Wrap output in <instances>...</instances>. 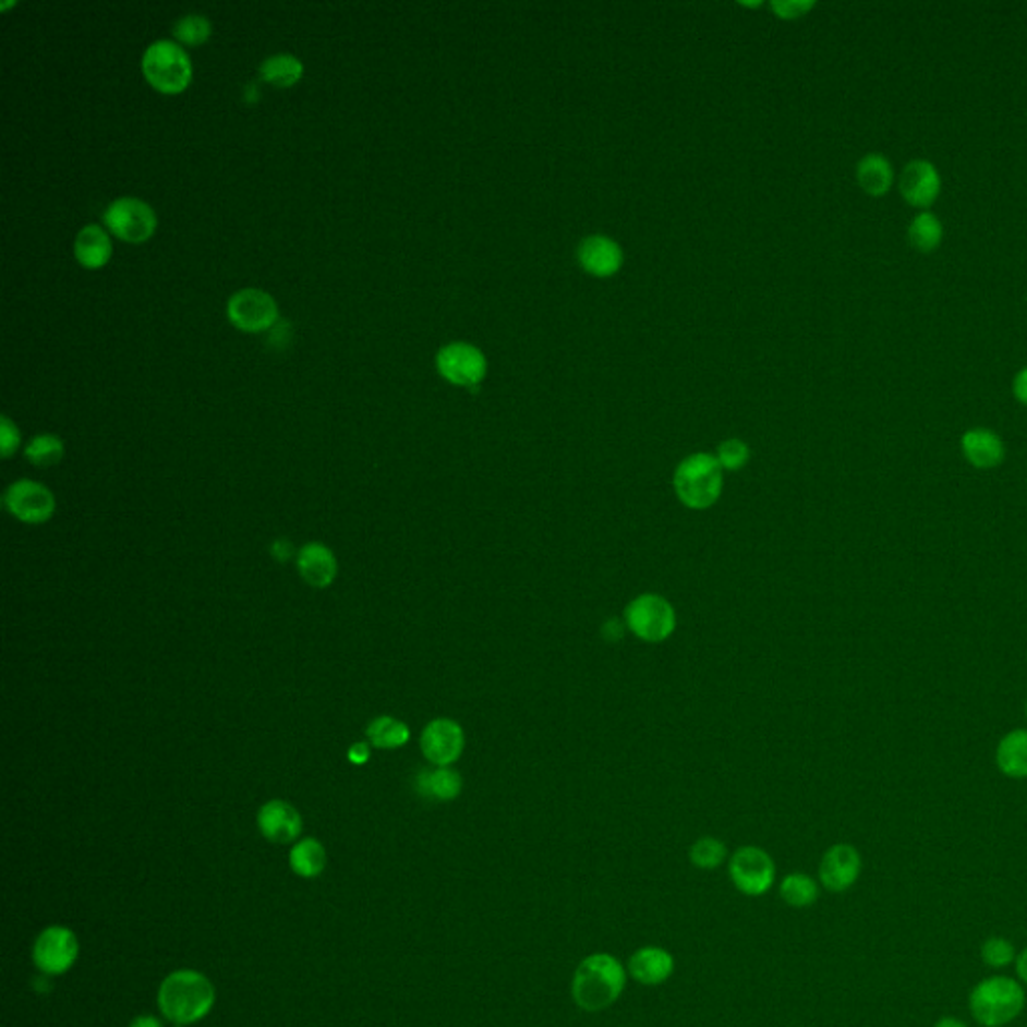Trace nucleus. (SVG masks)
<instances>
[{"mask_svg": "<svg viewBox=\"0 0 1027 1027\" xmlns=\"http://www.w3.org/2000/svg\"><path fill=\"white\" fill-rule=\"evenodd\" d=\"M141 71L153 87L167 95H176L188 88L193 76V64L188 50L176 40L159 38L150 43L143 52Z\"/></svg>", "mask_w": 1027, "mask_h": 1027, "instance_id": "39448f33", "label": "nucleus"}, {"mask_svg": "<svg viewBox=\"0 0 1027 1027\" xmlns=\"http://www.w3.org/2000/svg\"><path fill=\"white\" fill-rule=\"evenodd\" d=\"M1014 394L1017 400L1027 406V367L1017 372L1014 379Z\"/></svg>", "mask_w": 1027, "mask_h": 1027, "instance_id": "e433bc0d", "label": "nucleus"}, {"mask_svg": "<svg viewBox=\"0 0 1027 1027\" xmlns=\"http://www.w3.org/2000/svg\"><path fill=\"white\" fill-rule=\"evenodd\" d=\"M271 552H274V556H276L277 560L286 563V560L291 558V554H293V546L289 544L288 540L281 539L277 540L276 544L271 546Z\"/></svg>", "mask_w": 1027, "mask_h": 1027, "instance_id": "58836bf2", "label": "nucleus"}, {"mask_svg": "<svg viewBox=\"0 0 1027 1027\" xmlns=\"http://www.w3.org/2000/svg\"><path fill=\"white\" fill-rule=\"evenodd\" d=\"M899 191L905 201L915 207H929L938 200L941 191V177L935 165L926 159L909 161L899 177Z\"/></svg>", "mask_w": 1027, "mask_h": 1027, "instance_id": "2eb2a0df", "label": "nucleus"}, {"mask_svg": "<svg viewBox=\"0 0 1027 1027\" xmlns=\"http://www.w3.org/2000/svg\"><path fill=\"white\" fill-rule=\"evenodd\" d=\"M627 971L640 986H663L675 974V957L663 947L644 945L630 955Z\"/></svg>", "mask_w": 1027, "mask_h": 1027, "instance_id": "f3484780", "label": "nucleus"}, {"mask_svg": "<svg viewBox=\"0 0 1027 1027\" xmlns=\"http://www.w3.org/2000/svg\"><path fill=\"white\" fill-rule=\"evenodd\" d=\"M933 1027H967V1024H964L957 1017H941L940 1022Z\"/></svg>", "mask_w": 1027, "mask_h": 1027, "instance_id": "79ce46f5", "label": "nucleus"}, {"mask_svg": "<svg viewBox=\"0 0 1027 1027\" xmlns=\"http://www.w3.org/2000/svg\"><path fill=\"white\" fill-rule=\"evenodd\" d=\"M578 259L592 276L608 277L623 265V250L611 238L592 235L580 243Z\"/></svg>", "mask_w": 1027, "mask_h": 1027, "instance_id": "aec40b11", "label": "nucleus"}, {"mask_svg": "<svg viewBox=\"0 0 1027 1027\" xmlns=\"http://www.w3.org/2000/svg\"><path fill=\"white\" fill-rule=\"evenodd\" d=\"M863 869V859L849 843L829 847L819 863V881L831 893L851 890Z\"/></svg>", "mask_w": 1027, "mask_h": 1027, "instance_id": "4468645a", "label": "nucleus"}, {"mask_svg": "<svg viewBox=\"0 0 1027 1027\" xmlns=\"http://www.w3.org/2000/svg\"><path fill=\"white\" fill-rule=\"evenodd\" d=\"M778 893H781V899L790 907L805 909V907H811L817 903L821 891H819V883L811 875L789 873L787 878H783V881H781Z\"/></svg>", "mask_w": 1027, "mask_h": 1027, "instance_id": "cd10ccee", "label": "nucleus"}, {"mask_svg": "<svg viewBox=\"0 0 1027 1027\" xmlns=\"http://www.w3.org/2000/svg\"><path fill=\"white\" fill-rule=\"evenodd\" d=\"M365 735L377 749L394 751V749H400L410 740V727L406 723H401L400 718L384 714V716H377L370 723Z\"/></svg>", "mask_w": 1027, "mask_h": 1027, "instance_id": "a878e982", "label": "nucleus"}, {"mask_svg": "<svg viewBox=\"0 0 1027 1027\" xmlns=\"http://www.w3.org/2000/svg\"><path fill=\"white\" fill-rule=\"evenodd\" d=\"M257 825L264 833L265 839L283 845L300 837L303 821H301L300 811L293 805L276 799V801L265 802L259 809Z\"/></svg>", "mask_w": 1027, "mask_h": 1027, "instance_id": "dca6fc26", "label": "nucleus"}, {"mask_svg": "<svg viewBox=\"0 0 1027 1027\" xmlns=\"http://www.w3.org/2000/svg\"><path fill=\"white\" fill-rule=\"evenodd\" d=\"M1015 971H1017V978L1019 981L1027 986V947L1022 953H1017L1015 957Z\"/></svg>", "mask_w": 1027, "mask_h": 1027, "instance_id": "ea45409f", "label": "nucleus"}, {"mask_svg": "<svg viewBox=\"0 0 1027 1027\" xmlns=\"http://www.w3.org/2000/svg\"><path fill=\"white\" fill-rule=\"evenodd\" d=\"M1015 957L1017 955H1015L1014 943L1005 940V938H1000V935H993L990 940L983 941V945H981V959L991 969L1010 967V965L1015 964Z\"/></svg>", "mask_w": 1027, "mask_h": 1027, "instance_id": "473e14b6", "label": "nucleus"}, {"mask_svg": "<svg viewBox=\"0 0 1027 1027\" xmlns=\"http://www.w3.org/2000/svg\"><path fill=\"white\" fill-rule=\"evenodd\" d=\"M21 444V432L14 426L13 420L9 415L0 418V454L2 458H11L14 451L19 450Z\"/></svg>", "mask_w": 1027, "mask_h": 1027, "instance_id": "f704fd0d", "label": "nucleus"}, {"mask_svg": "<svg viewBox=\"0 0 1027 1027\" xmlns=\"http://www.w3.org/2000/svg\"><path fill=\"white\" fill-rule=\"evenodd\" d=\"M1026 716H1027V702H1026Z\"/></svg>", "mask_w": 1027, "mask_h": 1027, "instance_id": "37998d69", "label": "nucleus"}, {"mask_svg": "<svg viewBox=\"0 0 1027 1027\" xmlns=\"http://www.w3.org/2000/svg\"><path fill=\"white\" fill-rule=\"evenodd\" d=\"M628 632L649 644H659L670 639L677 628L675 606L661 594H640L628 602L625 611Z\"/></svg>", "mask_w": 1027, "mask_h": 1027, "instance_id": "423d86ee", "label": "nucleus"}, {"mask_svg": "<svg viewBox=\"0 0 1027 1027\" xmlns=\"http://www.w3.org/2000/svg\"><path fill=\"white\" fill-rule=\"evenodd\" d=\"M1026 986L1005 976L979 981L969 993V1012L979 1026L1005 1027L1026 1010Z\"/></svg>", "mask_w": 1027, "mask_h": 1027, "instance_id": "7ed1b4c3", "label": "nucleus"}, {"mask_svg": "<svg viewBox=\"0 0 1027 1027\" xmlns=\"http://www.w3.org/2000/svg\"><path fill=\"white\" fill-rule=\"evenodd\" d=\"M415 789L430 801H454L462 793V777L451 766H436V769L420 773V777L415 781Z\"/></svg>", "mask_w": 1027, "mask_h": 1027, "instance_id": "4be33fe9", "label": "nucleus"}, {"mask_svg": "<svg viewBox=\"0 0 1027 1027\" xmlns=\"http://www.w3.org/2000/svg\"><path fill=\"white\" fill-rule=\"evenodd\" d=\"M105 226L126 243H143L157 229V215L147 201L137 197L114 200L102 215Z\"/></svg>", "mask_w": 1027, "mask_h": 1027, "instance_id": "6e6552de", "label": "nucleus"}, {"mask_svg": "<svg viewBox=\"0 0 1027 1027\" xmlns=\"http://www.w3.org/2000/svg\"><path fill=\"white\" fill-rule=\"evenodd\" d=\"M227 315L233 326L253 334L276 326L279 310L274 295H269L264 289L247 288L235 291L229 298Z\"/></svg>", "mask_w": 1027, "mask_h": 1027, "instance_id": "1a4fd4ad", "label": "nucleus"}, {"mask_svg": "<svg viewBox=\"0 0 1027 1027\" xmlns=\"http://www.w3.org/2000/svg\"><path fill=\"white\" fill-rule=\"evenodd\" d=\"M965 460L978 470H993L1005 458L1002 438L988 427H971L962 438Z\"/></svg>", "mask_w": 1027, "mask_h": 1027, "instance_id": "6ab92c4d", "label": "nucleus"}, {"mask_svg": "<svg viewBox=\"0 0 1027 1027\" xmlns=\"http://www.w3.org/2000/svg\"><path fill=\"white\" fill-rule=\"evenodd\" d=\"M215 988L200 971L181 969L167 976L159 990V1007L176 1026H191L212 1012Z\"/></svg>", "mask_w": 1027, "mask_h": 1027, "instance_id": "f03ea898", "label": "nucleus"}, {"mask_svg": "<svg viewBox=\"0 0 1027 1027\" xmlns=\"http://www.w3.org/2000/svg\"><path fill=\"white\" fill-rule=\"evenodd\" d=\"M728 878L733 885L747 897H761L773 890L777 879V867L769 853L761 847H740L730 855Z\"/></svg>", "mask_w": 1027, "mask_h": 1027, "instance_id": "0eeeda50", "label": "nucleus"}, {"mask_svg": "<svg viewBox=\"0 0 1027 1027\" xmlns=\"http://www.w3.org/2000/svg\"><path fill=\"white\" fill-rule=\"evenodd\" d=\"M212 21L203 14H183L173 25V35L179 43L197 47L212 37Z\"/></svg>", "mask_w": 1027, "mask_h": 1027, "instance_id": "2f4dec72", "label": "nucleus"}, {"mask_svg": "<svg viewBox=\"0 0 1027 1027\" xmlns=\"http://www.w3.org/2000/svg\"><path fill=\"white\" fill-rule=\"evenodd\" d=\"M4 508L25 524H45L57 510V500L45 484L19 480L4 492Z\"/></svg>", "mask_w": 1027, "mask_h": 1027, "instance_id": "9d476101", "label": "nucleus"}, {"mask_svg": "<svg viewBox=\"0 0 1027 1027\" xmlns=\"http://www.w3.org/2000/svg\"><path fill=\"white\" fill-rule=\"evenodd\" d=\"M749 446L742 442V439L730 438L725 439L718 450H716V460L723 470H730V472H737L742 466L749 462Z\"/></svg>", "mask_w": 1027, "mask_h": 1027, "instance_id": "72a5a7b5", "label": "nucleus"}, {"mask_svg": "<svg viewBox=\"0 0 1027 1027\" xmlns=\"http://www.w3.org/2000/svg\"><path fill=\"white\" fill-rule=\"evenodd\" d=\"M348 757H350L351 763H367V759H370V745H365V742H355V745H351Z\"/></svg>", "mask_w": 1027, "mask_h": 1027, "instance_id": "4c0bfd02", "label": "nucleus"}, {"mask_svg": "<svg viewBox=\"0 0 1027 1027\" xmlns=\"http://www.w3.org/2000/svg\"><path fill=\"white\" fill-rule=\"evenodd\" d=\"M259 75L274 87H293L303 75V63L295 55L277 52L259 64Z\"/></svg>", "mask_w": 1027, "mask_h": 1027, "instance_id": "393cba45", "label": "nucleus"}, {"mask_svg": "<svg viewBox=\"0 0 1027 1027\" xmlns=\"http://www.w3.org/2000/svg\"><path fill=\"white\" fill-rule=\"evenodd\" d=\"M727 857V845L723 841L714 839V837H702V839L694 841L689 851L690 863L694 865L697 869H702V871H713L716 867L725 863Z\"/></svg>", "mask_w": 1027, "mask_h": 1027, "instance_id": "7c9ffc66", "label": "nucleus"}, {"mask_svg": "<svg viewBox=\"0 0 1027 1027\" xmlns=\"http://www.w3.org/2000/svg\"><path fill=\"white\" fill-rule=\"evenodd\" d=\"M420 747L434 766H451L464 752V728L446 716L434 718L422 730Z\"/></svg>", "mask_w": 1027, "mask_h": 1027, "instance_id": "f8f14e48", "label": "nucleus"}, {"mask_svg": "<svg viewBox=\"0 0 1027 1027\" xmlns=\"http://www.w3.org/2000/svg\"><path fill=\"white\" fill-rule=\"evenodd\" d=\"M893 177L895 176H893L890 159L879 155V153L865 155L863 159L857 165V181H859V185H861L865 193H869L873 197L885 195L890 191L891 185H893Z\"/></svg>", "mask_w": 1027, "mask_h": 1027, "instance_id": "b1692460", "label": "nucleus"}, {"mask_svg": "<svg viewBox=\"0 0 1027 1027\" xmlns=\"http://www.w3.org/2000/svg\"><path fill=\"white\" fill-rule=\"evenodd\" d=\"M907 235H909V241H911L915 250L928 253V251L940 247L941 239H943V226H941V221L935 215L923 212V214L914 217V221L909 223Z\"/></svg>", "mask_w": 1027, "mask_h": 1027, "instance_id": "c85d7f7f", "label": "nucleus"}, {"mask_svg": "<svg viewBox=\"0 0 1027 1027\" xmlns=\"http://www.w3.org/2000/svg\"><path fill=\"white\" fill-rule=\"evenodd\" d=\"M26 460L38 468H50L59 464L63 460L64 444L63 439L52 434H38L37 438L31 439L25 450Z\"/></svg>", "mask_w": 1027, "mask_h": 1027, "instance_id": "c756f323", "label": "nucleus"}, {"mask_svg": "<svg viewBox=\"0 0 1027 1027\" xmlns=\"http://www.w3.org/2000/svg\"><path fill=\"white\" fill-rule=\"evenodd\" d=\"M129 1027H164V1026H161V1022H159L157 1017H153V1015H138V1017H135V1019H133V1024H131V1026Z\"/></svg>", "mask_w": 1027, "mask_h": 1027, "instance_id": "a19ab883", "label": "nucleus"}, {"mask_svg": "<svg viewBox=\"0 0 1027 1027\" xmlns=\"http://www.w3.org/2000/svg\"><path fill=\"white\" fill-rule=\"evenodd\" d=\"M716 456L699 451L690 454L675 470L673 488L678 502L689 510H709L721 498L725 476Z\"/></svg>", "mask_w": 1027, "mask_h": 1027, "instance_id": "20e7f679", "label": "nucleus"}, {"mask_svg": "<svg viewBox=\"0 0 1027 1027\" xmlns=\"http://www.w3.org/2000/svg\"><path fill=\"white\" fill-rule=\"evenodd\" d=\"M773 9L777 11L783 19H797V16H802L807 13L809 9H813V2L809 0H781V2H773Z\"/></svg>", "mask_w": 1027, "mask_h": 1027, "instance_id": "c9c22d12", "label": "nucleus"}, {"mask_svg": "<svg viewBox=\"0 0 1027 1027\" xmlns=\"http://www.w3.org/2000/svg\"><path fill=\"white\" fill-rule=\"evenodd\" d=\"M628 971L611 953H592L578 964L572 1000L582 1012L599 1014L618 1002L627 988Z\"/></svg>", "mask_w": 1027, "mask_h": 1027, "instance_id": "f257e3e1", "label": "nucleus"}, {"mask_svg": "<svg viewBox=\"0 0 1027 1027\" xmlns=\"http://www.w3.org/2000/svg\"><path fill=\"white\" fill-rule=\"evenodd\" d=\"M300 577L314 589H327L338 577V558L322 542H310L298 552Z\"/></svg>", "mask_w": 1027, "mask_h": 1027, "instance_id": "a211bd4d", "label": "nucleus"}, {"mask_svg": "<svg viewBox=\"0 0 1027 1027\" xmlns=\"http://www.w3.org/2000/svg\"><path fill=\"white\" fill-rule=\"evenodd\" d=\"M326 849L317 839H301L289 853V865L300 878H317L326 869Z\"/></svg>", "mask_w": 1027, "mask_h": 1027, "instance_id": "bb28decb", "label": "nucleus"}, {"mask_svg": "<svg viewBox=\"0 0 1027 1027\" xmlns=\"http://www.w3.org/2000/svg\"><path fill=\"white\" fill-rule=\"evenodd\" d=\"M995 764L1005 777H1027V730L1015 728L1007 733L995 751Z\"/></svg>", "mask_w": 1027, "mask_h": 1027, "instance_id": "5701e85b", "label": "nucleus"}, {"mask_svg": "<svg viewBox=\"0 0 1027 1027\" xmlns=\"http://www.w3.org/2000/svg\"><path fill=\"white\" fill-rule=\"evenodd\" d=\"M439 374L456 386L472 388L486 376V358L472 343L454 341L438 351Z\"/></svg>", "mask_w": 1027, "mask_h": 1027, "instance_id": "9b49d317", "label": "nucleus"}, {"mask_svg": "<svg viewBox=\"0 0 1027 1027\" xmlns=\"http://www.w3.org/2000/svg\"><path fill=\"white\" fill-rule=\"evenodd\" d=\"M33 957L45 976H61L69 971L78 957V941L67 928L45 929L38 935Z\"/></svg>", "mask_w": 1027, "mask_h": 1027, "instance_id": "ddd939ff", "label": "nucleus"}, {"mask_svg": "<svg viewBox=\"0 0 1027 1027\" xmlns=\"http://www.w3.org/2000/svg\"><path fill=\"white\" fill-rule=\"evenodd\" d=\"M111 255H113V243L102 227L88 223L76 233L75 257L78 264L85 265L88 269H99L111 259Z\"/></svg>", "mask_w": 1027, "mask_h": 1027, "instance_id": "412c9836", "label": "nucleus"}]
</instances>
